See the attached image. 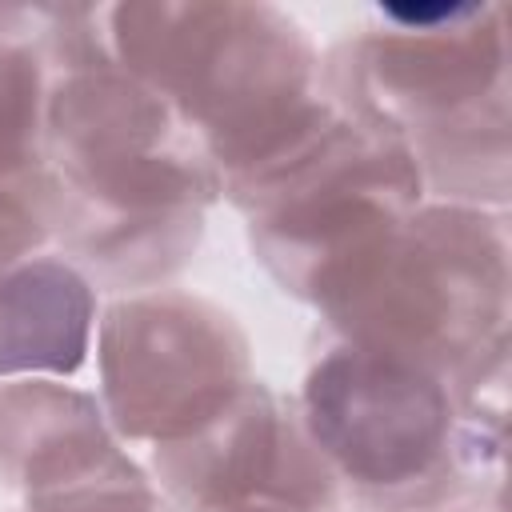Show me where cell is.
Instances as JSON below:
<instances>
[{
	"label": "cell",
	"instance_id": "cell-7",
	"mask_svg": "<svg viewBox=\"0 0 512 512\" xmlns=\"http://www.w3.org/2000/svg\"><path fill=\"white\" fill-rule=\"evenodd\" d=\"M160 492L184 512H340V484L296 404L248 380L184 440L152 448Z\"/></svg>",
	"mask_w": 512,
	"mask_h": 512
},
{
	"label": "cell",
	"instance_id": "cell-1",
	"mask_svg": "<svg viewBox=\"0 0 512 512\" xmlns=\"http://www.w3.org/2000/svg\"><path fill=\"white\" fill-rule=\"evenodd\" d=\"M52 232L96 280L140 288L188 260L220 192L196 128L116 64L80 60L44 104Z\"/></svg>",
	"mask_w": 512,
	"mask_h": 512
},
{
	"label": "cell",
	"instance_id": "cell-2",
	"mask_svg": "<svg viewBox=\"0 0 512 512\" xmlns=\"http://www.w3.org/2000/svg\"><path fill=\"white\" fill-rule=\"evenodd\" d=\"M476 8H392L400 32L364 48L348 116L392 136L424 188L448 204H504L508 188V108L504 36L464 20Z\"/></svg>",
	"mask_w": 512,
	"mask_h": 512
},
{
	"label": "cell",
	"instance_id": "cell-12",
	"mask_svg": "<svg viewBox=\"0 0 512 512\" xmlns=\"http://www.w3.org/2000/svg\"><path fill=\"white\" fill-rule=\"evenodd\" d=\"M424 512H436V508H424Z\"/></svg>",
	"mask_w": 512,
	"mask_h": 512
},
{
	"label": "cell",
	"instance_id": "cell-10",
	"mask_svg": "<svg viewBox=\"0 0 512 512\" xmlns=\"http://www.w3.org/2000/svg\"><path fill=\"white\" fill-rule=\"evenodd\" d=\"M44 104L48 88L36 60L20 48H0V188L48 196Z\"/></svg>",
	"mask_w": 512,
	"mask_h": 512
},
{
	"label": "cell",
	"instance_id": "cell-11",
	"mask_svg": "<svg viewBox=\"0 0 512 512\" xmlns=\"http://www.w3.org/2000/svg\"><path fill=\"white\" fill-rule=\"evenodd\" d=\"M28 512H172V504L120 448H112L84 472L28 496Z\"/></svg>",
	"mask_w": 512,
	"mask_h": 512
},
{
	"label": "cell",
	"instance_id": "cell-6",
	"mask_svg": "<svg viewBox=\"0 0 512 512\" xmlns=\"http://www.w3.org/2000/svg\"><path fill=\"white\" fill-rule=\"evenodd\" d=\"M96 352L108 428L152 448L204 428L252 380L236 320L172 288L116 300L100 320Z\"/></svg>",
	"mask_w": 512,
	"mask_h": 512
},
{
	"label": "cell",
	"instance_id": "cell-8",
	"mask_svg": "<svg viewBox=\"0 0 512 512\" xmlns=\"http://www.w3.org/2000/svg\"><path fill=\"white\" fill-rule=\"evenodd\" d=\"M96 296L64 256L32 252L0 268V376L56 380L84 364Z\"/></svg>",
	"mask_w": 512,
	"mask_h": 512
},
{
	"label": "cell",
	"instance_id": "cell-4",
	"mask_svg": "<svg viewBox=\"0 0 512 512\" xmlns=\"http://www.w3.org/2000/svg\"><path fill=\"white\" fill-rule=\"evenodd\" d=\"M416 160L356 116L244 204L268 272L320 312L336 304L420 208Z\"/></svg>",
	"mask_w": 512,
	"mask_h": 512
},
{
	"label": "cell",
	"instance_id": "cell-9",
	"mask_svg": "<svg viewBox=\"0 0 512 512\" xmlns=\"http://www.w3.org/2000/svg\"><path fill=\"white\" fill-rule=\"evenodd\" d=\"M116 448L96 396L60 380H8L0 388V476L28 496L76 476Z\"/></svg>",
	"mask_w": 512,
	"mask_h": 512
},
{
	"label": "cell",
	"instance_id": "cell-5",
	"mask_svg": "<svg viewBox=\"0 0 512 512\" xmlns=\"http://www.w3.org/2000/svg\"><path fill=\"white\" fill-rule=\"evenodd\" d=\"M296 412L336 484L368 508L424 512L460 480L452 392L408 360L336 340L308 368Z\"/></svg>",
	"mask_w": 512,
	"mask_h": 512
},
{
	"label": "cell",
	"instance_id": "cell-3",
	"mask_svg": "<svg viewBox=\"0 0 512 512\" xmlns=\"http://www.w3.org/2000/svg\"><path fill=\"white\" fill-rule=\"evenodd\" d=\"M344 344L460 380L508 340V228L500 208H416L376 264L324 308Z\"/></svg>",
	"mask_w": 512,
	"mask_h": 512
}]
</instances>
